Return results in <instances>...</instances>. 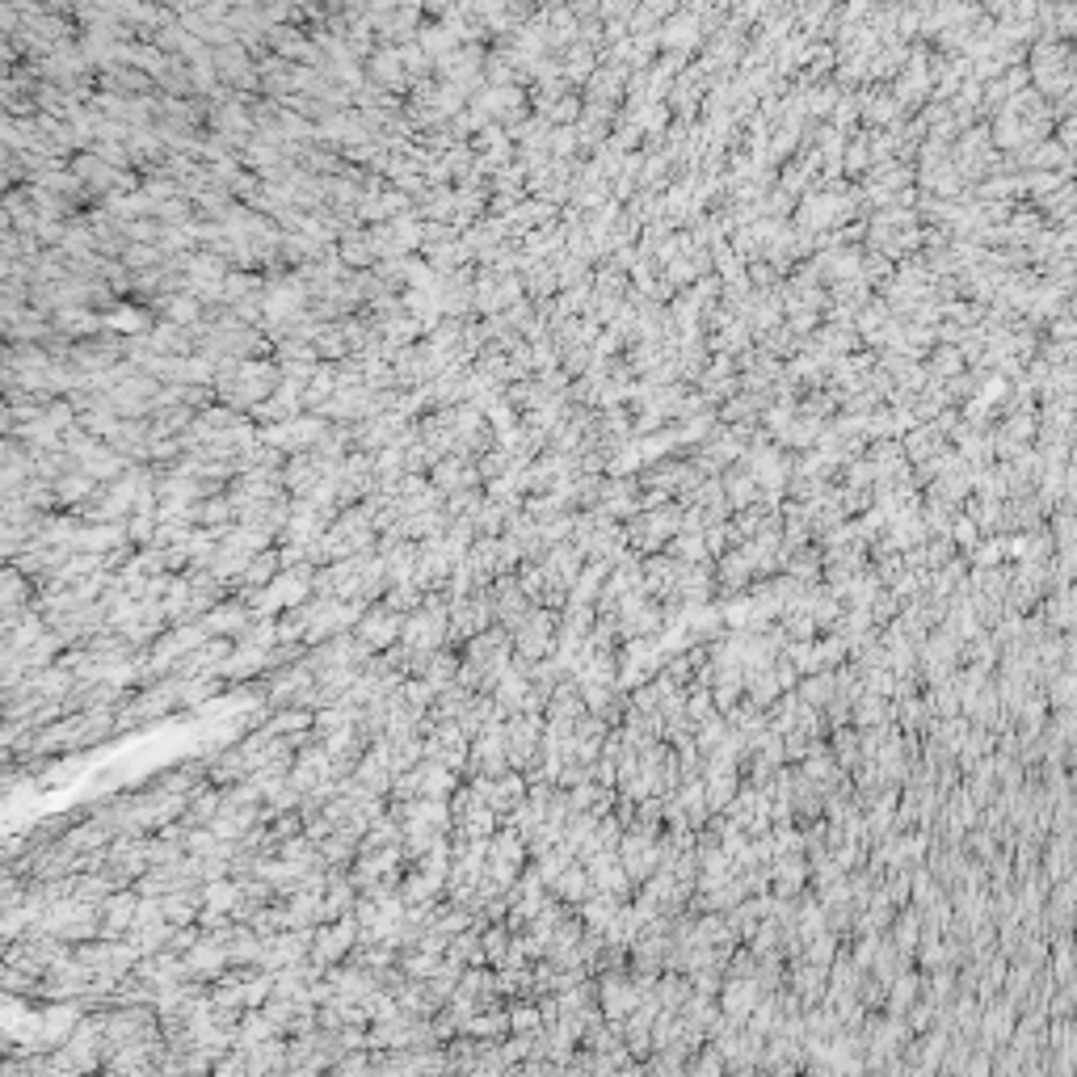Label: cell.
<instances>
[{"mask_svg": "<svg viewBox=\"0 0 1077 1077\" xmlns=\"http://www.w3.org/2000/svg\"><path fill=\"white\" fill-rule=\"evenodd\" d=\"M379 602L388 606V611H396V615H409V611H417V606L425 602V589L417 581H404V585H392Z\"/></svg>", "mask_w": 1077, "mask_h": 1077, "instance_id": "1f68e13d", "label": "cell"}, {"mask_svg": "<svg viewBox=\"0 0 1077 1077\" xmlns=\"http://www.w3.org/2000/svg\"><path fill=\"white\" fill-rule=\"evenodd\" d=\"M602 573H606V564H602V560L585 564V568H581V577L573 581V589H568V602H594V598H598V585H602Z\"/></svg>", "mask_w": 1077, "mask_h": 1077, "instance_id": "836d02e7", "label": "cell"}, {"mask_svg": "<svg viewBox=\"0 0 1077 1077\" xmlns=\"http://www.w3.org/2000/svg\"><path fill=\"white\" fill-rule=\"evenodd\" d=\"M186 964H190V977H194V981H219L223 972L232 968L228 947L215 943V939H207V930H202V939L186 951Z\"/></svg>", "mask_w": 1077, "mask_h": 1077, "instance_id": "4fadbf2b", "label": "cell"}, {"mask_svg": "<svg viewBox=\"0 0 1077 1077\" xmlns=\"http://www.w3.org/2000/svg\"><path fill=\"white\" fill-rule=\"evenodd\" d=\"M38 1006H43V1031H38V1040H43L47 1052L59 1048V1044H68V1035L93 1010L89 1002H38Z\"/></svg>", "mask_w": 1077, "mask_h": 1077, "instance_id": "52a82bcc", "label": "cell"}, {"mask_svg": "<svg viewBox=\"0 0 1077 1077\" xmlns=\"http://www.w3.org/2000/svg\"><path fill=\"white\" fill-rule=\"evenodd\" d=\"M442 960H446V955H434V951H425V947L400 951V968H404V977H413V981H425Z\"/></svg>", "mask_w": 1077, "mask_h": 1077, "instance_id": "d6a6232c", "label": "cell"}, {"mask_svg": "<svg viewBox=\"0 0 1077 1077\" xmlns=\"http://www.w3.org/2000/svg\"><path fill=\"white\" fill-rule=\"evenodd\" d=\"M358 934H362L358 913H345V918H337V922H320L316 939H312V960L324 964V968L345 964V955L358 947Z\"/></svg>", "mask_w": 1077, "mask_h": 1077, "instance_id": "3957f363", "label": "cell"}, {"mask_svg": "<svg viewBox=\"0 0 1077 1077\" xmlns=\"http://www.w3.org/2000/svg\"><path fill=\"white\" fill-rule=\"evenodd\" d=\"M278 573H282V552H278V543H274V547H266V552H257L249 560V568L240 573V581H232V594H245V589L270 585Z\"/></svg>", "mask_w": 1077, "mask_h": 1077, "instance_id": "2e32d148", "label": "cell"}, {"mask_svg": "<svg viewBox=\"0 0 1077 1077\" xmlns=\"http://www.w3.org/2000/svg\"><path fill=\"white\" fill-rule=\"evenodd\" d=\"M303 661L312 665V674H320V669H341V665H371V661H375V648L362 640L358 632H341V636H333V640L308 644Z\"/></svg>", "mask_w": 1077, "mask_h": 1077, "instance_id": "6da1fadb", "label": "cell"}, {"mask_svg": "<svg viewBox=\"0 0 1077 1077\" xmlns=\"http://www.w3.org/2000/svg\"><path fill=\"white\" fill-rule=\"evenodd\" d=\"M219 808H223V787H215V783H207V787H198V791H190V804H186V825H211L215 817H219Z\"/></svg>", "mask_w": 1077, "mask_h": 1077, "instance_id": "7402d4cb", "label": "cell"}, {"mask_svg": "<svg viewBox=\"0 0 1077 1077\" xmlns=\"http://www.w3.org/2000/svg\"><path fill=\"white\" fill-rule=\"evenodd\" d=\"M400 897L404 905H430V901H442L446 897V876H434V871H425V867H413L404 871V880H400Z\"/></svg>", "mask_w": 1077, "mask_h": 1077, "instance_id": "5bb4252c", "label": "cell"}, {"mask_svg": "<svg viewBox=\"0 0 1077 1077\" xmlns=\"http://www.w3.org/2000/svg\"><path fill=\"white\" fill-rule=\"evenodd\" d=\"M510 1027H514V1031H543L539 998H514V1002H510Z\"/></svg>", "mask_w": 1077, "mask_h": 1077, "instance_id": "e575fe53", "label": "cell"}, {"mask_svg": "<svg viewBox=\"0 0 1077 1077\" xmlns=\"http://www.w3.org/2000/svg\"><path fill=\"white\" fill-rule=\"evenodd\" d=\"M270 1035H282L278 1027H274V1019L266 1010H245V1019H240V1027H236V1048H253V1044H261V1040H270Z\"/></svg>", "mask_w": 1077, "mask_h": 1077, "instance_id": "f1b7e54d", "label": "cell"}, {"mask_svg": "<svg viewBox=\"0 0 1077 1077\" xmlns=\"http://www.w3.org/2000/svg\"><path fill=\"white\" fill-rule=\"evenodd\" d=\"M493 598H497V623L501 627H522V619L531 615V598L522 594V585H518V573H501L497 581H493Z\"/></svg>", "mask_w": 1077, "mask_h": 1077, "instance_id": "7c38bea8", "label": "cell"}, {"mask_svg": "<svg viewBox=\"0 0 1077 1077\" xmlns=\"http://www.w3.org/2000/svg\"><path fill=\"white\" fill-rule=\"evenodd\" d=\"M446 960H455L463 968H480V964H489V955H484V939H480V930L476 926H467L459 930L451 947H446Z\"/></svg>", "mask_w": 1077, "mask_h": 1077, "instance_id": "603a6c76", "label": "cell"}, {"mask_svg": "<svg viewBox=\"0 0 1077 1077\" xmlns=\"http://www.w3.org/2000/svg\"><path fill=\"white\" fill-rule=\"evenodd\" d=\"M539 526H543V539H547V543H552V547H556V543H568V539H573V526H577V514H568V510H564V514H556V518H547V522H539Z\"/></svg>", "mask_w": 1077, "mask_h": 1077, "instance_id": "74e56055", "label": "cell"}, {"mask_svg": "<svg viewBox=\"0 0 1077 1077\" xmlns=\"http://www.w3.org/2000/svg\"><path fill=\"white\" fill-rule=\"evenodd\" d=\"M501 821H505V817H501L497 808H489L484 800H476V804L455 821V829H463L467 838H493V833L501 829Z\"/></svg>", "mask_w": 1077, "mask_h": 1077, "instance_id": "cb8c5ba5", "label": "cell"}, {"mask_svg": "<svg viewBox=\"0 0 1077 1077\" xmlns=\"http://www.w3.org/2000/svg\"><path fill=\"white\" fill-rule=\"evenodd\" d=\"M480 939H484V955H489V964L501 968L505 955H510V947H514V930L505 926V922H493V926L480 930Z\"/></svg>", "mask_w": 1077, "mask_h": 1077, "instance_id": "4dcf8cb0", "label": "cell"}, {"mask_svg": "<svg viewBox=\"0 0 1077 1077\" xmlns=\"http://www.w3.org/2000/svg\"><path fill=\"white\" fill-rule=\"evenodd\" d=\"M577 913L585 918V926L606 930V926H611V918H615V897H611V892H602V888H594V892H589V897L577 905Z\"/></svg>", "mask_w": 1077, "mask_h": 1077, "instance_id": "f546056e", "label": "cell"}, {"mask_svg": "<svg viewBox=\"0 0 1077 1077\" xmlns=\"http://www.w3.org/2000/svg\"><path fill=\"white\" fill-rule=\"evenodd\" d=\"M156 526H160V518H156V510H135V514L127 518V531H131V543H135V547H148V543L156 539Z\"/></svg>", "mask_w": 1077, "mask_h": 1077, "instance_id": "8d00e7d4", "label": "cell"}, {"mask_svg": "<svg viewBox=\"0 0 1077 1077\" xmlns=\"http://www.w3.org/2000/svg\"><path fill=\"white\" fill-rule=\"evenodd\" d=\"M240 901H245V888H240L236 876H223V880H207L202 888V905L207 909H219V913H236Z\"/></svg>", "mask_w": 1077, "mask_h": 1077, "instance_id": "d4e9b609", "label": "cell"}, {"mask_svg": "<svg viewBox=\"0 0 1077 1077\" xmlns=\"http://www.w3.org/2000/svg\"><path fill=\"white\" fill-rule=\"evenodd\" d=\"M223 690H228V682H223L219 674H198V678H181V711H194L202 707V703H211L215 695H223Z\"/></svg>", "mask_w": 1077, "mask_h": 1077, "instance_id": "d6986e66", "label": "cell"}, {"mask_svg": "<svg viewBox=\"0 0 1077 1077\" xmlns=\"http://www.w3.org/2000/svg\"><path fill=\"white\" fill-rule=\"evenodd\" d=\"M598 1002H602V1010H606V1023H619L623 1014L636 1006V993L627 989L619 977H606V981L598 985Z\"/></svg>", "mask_w": 1077, "mask_h": 1077, "instance_id": "4316f807", "label": "cell"}, {"mask_svg": "<svg viewBox=\"0 0 1077 1077\" xmlns=\"http://www.w3.org/2000/svg\"><path fill=\"white\" fill-rule=\"evenodd\" d=\"M556 627H560V611L552 606H531V615L522 619V627H514V653L543 661L556 653Z\"/></svg>", "mask_w": 1077, "mask_h": 1077, "instance_id": "7a4b0ae2", "label": "cell"}, {"mask_svg": "<svg viewBox=\"0 0 1077 1077\" xmlns=\"http://www.w3.org/2000/svg\"><path fill=\"white\" fill-rule=\"evenodd\" d=\"M274 998V972H266V968H257L253 977L245 981V1006L249 1010H261Z\"/></svg>", "mask_w": 1077, "mask_h": 1077, "instance_id": "d590c367", "label": "cell"}, {"mask_svg": "<svg viewBox=\"0 0 1077 1077\" xmlns=\"http://www.w3.org/2000/svg\"><path fill=\"white\" fill-rule=\"evenodd\" d=\"M287 913H291V926H320L324 922V892H312V888L291 892Z\"/></svg>", "mask_w": 1077, "mask_h": 1077, "instance_id": "484cf974", "label": "cell"}, {"mask_svg": "<svg viewBox=\"0 0 1077 1077\" xmlns=\"http://www.w3.org/2000/svg\"><path fill=\"white\" fill-rule=\"evenodd\" d=\"M316 846H320V859L329 863V867H341V871H350V867H354V859H358L362 833H354V829H333L329 838H324V842H316Z\"/></svg>", "mask_w": 1077, "mask_h": 1077, "instance_id": "ac0fdd59", "label": "cell"}, {"mask_svg": "<svg viewBox=\"0 0 1077 1077\" xmlns=\"http://www.w3.org/2000/svg\"><path fill=\"white\" fill-rule=\"evenodd\" d=\"M514 1027H510V1006H497V1010H480L472 1014V1023H467V1035H476V1040H505Z\"/></svg>", "mask_w": 1077, "mask_h": 1077, "instance_id": "83f0119b", "label": "cell"}, {"mask_svg": "<svg viewBox=\"0 0 1077 1077\" xmlns=\"http://www.w3.org/2000/svg\"><path fill=\"white\" fill-rule=\"evenodd\" d=\"M455 552L446 535H430V539H417V568H413V581L421 589H442L451 581V568H455Z\"/></svg>", "mask_w": 1077, "mask_h": 1077, "instance_id": "8992f818", "label": "cell"}, {"mask_svg": "<svg viewBox=\"0 0 1077 1077\" xmlns=\"http://www.w3.org/2000/svg\"><path fill=\"white\" fill-rule=\"evenodd\" d=\"M135 909H139V888L135 884L110 892V897L101 901V934H106V939H127V930L135 922Z\"/></svg>", "mask_w": 1077, "mask_h": 1077, "instance_id": "30bf717a", "label": "cell"}, {"mask_svg": "<svg viewBox=\"0 0 1077 1077\" xmlns=\"http://www.w3.org/2000/svg\"><path fill=\"white\" fill-rule=\"evenodd\" d=\"M270 669H278L274 661V648H261V644H249V640H236V648L228 657L219 661L215 674L228 682V686H240V682H257V678H266Z\"/></svg>", "mask_w": 1077, "mask_h": 1077, "instance_id": "277c9868", "label": "cell"}, {"mask_svg": "<svg viewBox=\"0 0 1077 1077\" xmlns=\"http://www.w3.org/2000/svg\"><path fill=\"white\" fill-rule=\"evenodd\" d=\"M526 690H531V674H526V669H518V665L505 669V678H501L497 690H493L497 716H501V720L518 716V711H522V699H526Z\"/></svg>", "mask_w": 1077, "mask_h": 1077, "instance_id": "9a60e30c", "label": "cell"}, {"mask_svg": "<svg viewBox=\"0 0 1077 1077\" xmlns=\"http://www.w3.org/2000/svg\"><path fill=\"white\" fill-rule=\"evenodd\" d=\"M266 1073H287V1035H270L249 1048V1077H266Z\"/></svg>", "mask_w": 1077, "mask_h": 1077, "instance_id": "e0dca14e", "label": "cell"}, {"mask_svg": "<svg viewBox=\"0 0 1077 1077\" xmlns=\"http://www.w3.org/2000/svg\"><path fill=\"white\" fill-rule=\"evenodd\" d=\"M400 627H404V615H396V611H388V606L383 602H371L367 606V615L358 619V627L354 632L367 640L375 653H383V648H392L396 640H400Z\"/></svg>", "mask_w": 1077, "mask_h": 1077, "instance_id": "9c48e42d", "label": "cell"}, {"mask_svg": "<svg viewBox=\"0 0 1077 1077\" xmlns=\"http://www.w3.org/2000/svg\"><path fill=\"white\" fill-rule=\"evenodd\" d=\"M404 699H409L413 707H421V711H430L434 699H438V686H430L425 678H404Z\"/></svg>", "mask_w": 1077, "mask_h": 1077, "instance_id": "f35d334b", "label": "cell"}, {"mask_svg": "<svg viewBox=\"0 0 1077 1077\" xmlns=\"http://www.w3.org/2000/svg\"><path fill=\"white\" fill-rule=\"evenodd\" d=\"M552 892H556L560 901H568V905H581V901L589 897V892H594V880H589V867H585L581 859H573V863H568V867L560 871V880H556V888H552Z\"/></svg>", "mask_w": 1077, "mask_h": 1077, "instance_id": "44dd1931", "label": "cell"}, {"mask_svg": "<svg viewBox=\"0 0 1077 1077\" xmlns=\"http://www.w3.org/2000/svg\"><path fill=\"white\" fill-rule=\"evenodd\" d=\"M253 619H257V615L249 611V602L240 598V594H228V598H223L219 606H211V611L202 615L198 623L207 627L211 636H228V640H240V636L249 632V623H253Z\"/></svg>", "mask_w": 1077, "mask_h": 1077, "instance_id": "ba28073f", "label": "cell"}, {"mask_svg": "<svg viewBox=\"0 0 1077 1077\" xmlns=\"http://www.w3.org/2000/svg\"><path fill=\"white\" fill-rule=\"evenodd\" d=\"M543 728H547V716H531V711H518V716L505 720V749H510L514 770H526L539 758Z\"/></svg>", "mask_w": 1077, "mask_h": 1077, "instance_id": "5b68a950", "label": "cell"}, {"mask_svg": "<svg viewBox=\"0 0 1077 1077\" xmlns=\"http://www.w3.org/2000/svg\"><path fill=\"white\" fill-rule=\"evenodd\" d=\"M152 783L165 787V791H181V796H190V791L211 783V766H207V758H202V754H194V758H181V762L165 766L160 775H152Z\"/></svg>", "mask_w": 1077, "mask_h": 1077, "instance_id": "8fae6325", "label": "cell"}, {"mask_svg": "<svg viewBox=\"0 0 1077 1077\" xmlns=\"http://www.w3.org/2000/svg\"><path fill=\"white\" fill-rule=\"evenodd\" d=\"M106 324H114V329H127V333H144L148 329V316L144 312H118Z\"/></svg>", "mask_w": 1077, "mask_h": 1077, "instance_id": "ab89813d", "label": "cell"}, {"mask_svg": "<svg viewBox=\"0 0 1077 1077\" xmlns=\"http://www.w3.org/2000/svg\"><path fill=\"white\" fill-rule=\"evenodd\" d=\"M598 846L602 850H615L619 846V821L611 817V812H606V821L598 817Z\"/></svg>", "mask_w": 1077, "mask_h": 1077, "instance_id": "60d3db41", "label": "cell"}, {"mask_svg": "<svg viewBox=\"0 0 1077 1077\" xmlns=\"http://www.w3.org/2000/svg\"><path fill=\"white\" fill-rule=\"evenodd\" d=\"M312 720H316L312 707H270V716L261 728H270L274 737H295V733H308Z\"/></svg>", "mask_w": 1077, "mask_h": 1077, "instance_id": "ffe728a7", "label": "cell"}]
</instances>
